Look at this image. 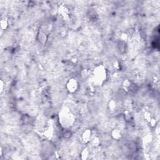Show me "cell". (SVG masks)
<instances>
[{
  "label": "cell",
  "mask_w": 160,
  "mask_h": 160,
  "mask_svg": "<svg viewBox=\"0 0 160 160\" xmlns=\"http://www.w3.org/2000/svg\"><path fill=\"white\" fill-rule=\"evenodd\" d=\"M67 87H68V90L70 92H74L78 88V83L75 80H71L67 84Z\"/></svg>",
  "instance_id": "cell-1"
}]
</instances>
